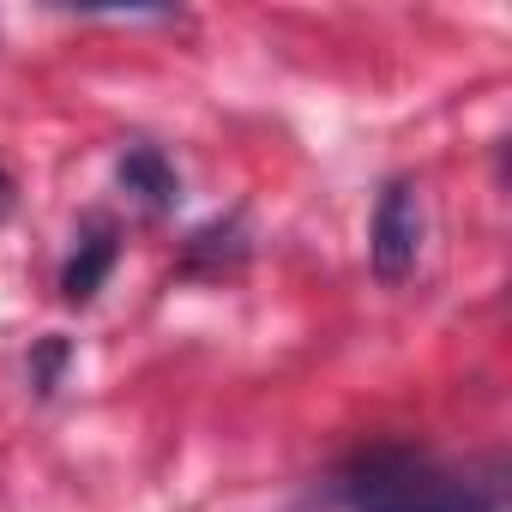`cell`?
I'll use <instances>...</instances> for the list:
<instances>
[{
  "label": "cell",
  "instance_id": "cell-5",
  "mask_svg": "<svg viewBox=\"0 0 512 512\" xmlns=\"http://www.w3.org/2000/svg\"><path fill=\"white\" fill-rule=\"evenodd\" d=\"M61 356H67V344H43V356H37V386H43V392L55 386V368H61Z\"/></svg>",
  "mask_w": 512,
  "mask_h": 512
},
{
  "label": "cell",
  "instance_id": "cell-2",
  "mask_svg": "<svg viewBox=\"0 0 512 512\" xmlns=\"http://www.w3.org/2000/svg\"><path fill=\"white\" fill-rule=\"evenodd\" d=\"M422 253V193L410 181H392L374 205V223H368V260L386 284H398Z\"/></svg>",
  "mask_w": 512,
  "mask_h": 512
},
{
  "label": "cell",
  "instance_id": "cell-6",
  "mask_svg": "<svg viewBox=\"0 0 512 512\" xmlns=\"http://www.w3.org/2000/svg\"><path fill=\"white\" fill-rule=\"evenodd\" d=\"M13 205H19V187H13L7 169H0V217H13Z\"/></svg>",
  "mask_w": 512,
  "mask_h": 512
},
{
  "label": "cell",
  "instance_id": "cell-3",
  "mask_svg": "<svg viewBox=\"0 0 512 512\" xmlns=\"http://www.w3.org/2000/svg\"><path fill=\"white\" fill-rule=\"evenodd\" d=\"M115 260H121L115 229H109V223H91V229H85V241L73 247L67 272H61V296H67V302H91V296L103 290V278L115 272Z\"/></svg>",
  "mask_w": 512,
  "mask_h": 512
},
{
  "label": "cell",
  "instance_id": "cell-1",
  "mask_svg": "<svg viewBox=\"0 0 512 512\" xmlns=\"http://www.w3.org/2000/svg\"><path fill=\"white\" fill-rule=\"evenodd\" d=\"M350 512H494V494L416 446H368L344 482Z\"/></svg>",
  "mask_w": 512,
  "mask_h": 512
},
{
  "label": "cell",
  "instance_id": "cell-4",
  "mask_svg": "<svg viewBox=\"0 0 512 512\" xmlns=\"http://www.w3.org/2000/svg\"><path fill=\"white\" fill-rule=\"evenodd\" d=\"M121 187L139 193L145 211H169V205L181 199V175L169 169V157H163L157 145H133V151L121 157Z\"/></svg>",
  "mask_w": 512,
  "mask_h": 512
}]
</instances>
